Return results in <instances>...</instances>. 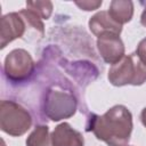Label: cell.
<instances>
[{
    "label": "cell",
    "instance_id": "cell-1",
    "mask_svg": "<svg viewBox=\"0 0 146 146\" xmlns=\"http://www.w3.org/2000/svg\"><path fill=\"white\" fill-rule=\"evenodd\" d=\"M87 130L108 146H125L132 132V114L124 105H114L103 115H92Z\"/></svg>",
    "mask_w": 146,
    "mask_h": 146
},
{
    "label": "cell",
    "instance_id": "cell-2",
    "mask_svg": "<svg viewBox=\"0 0 146 146\" xmlns=\"http://www.w3.org/2000/svg\"><path fill=\"white\" fill-rule=\"evenodd\" d=\"M107 79L115 87L141 86L146 82V65L140 62L136 52L127 55L110 67Z\"/></svg>",
    "mask_w": 146,
    "mask_h": 146
},
{
    "label": "cell",
    "instance_id": "cell-3",
    "mask_svg": "<svg viewBox=\"0 0 146 146\" xmlns=\"http://www.w3.org/2000/svg\"><path fill=\"white\" fill-rule=\"evenodd\" d=\"M32 125L30 112L14 100H2L0 104V129L9 136L19 137Z\"/></svg>",
    "mask_w": 146,
    "mask_h": 146
},
{
    "label": "cell",
    "instance_id": "cell-4",
    "mask_svg": "<svg viewBox=\"0 0 146 146\" xmlns=\"http://www.w3.org/2000/svg\"><path fill=\"white\" fill-rule=\"evenodd\" d=\"M78 100L73 94L57 88H49L43 99V112L51 121H60L73 116L76 112Z\"/></svg>",
    "mask_w": 146,
    "mask_h": 146
},
{
    "label": "cell",
    "instance_id": "cell-5",
    "mask_svg": "<svg viewBox=\"0 0 146 146\" xmlns=\"http://www.w3.org/2000/svg\"><path fill=\"white\" fill-rule=\"evenodd\" d=\"M34 60L29 51L25 49H14L5 58L3 73L6 78L14 82L19 83L29 80L34 72Z\"/></svg>",
    "mask_w": 146,
    "mask_h": 146
},
{
    "label": "cell",
    "instance_id": "cell-6",
    "mask_svg": "<svg viewBox=\"0 0 146 146\" xmlns=\"http://www.w3.org/2000/svg\"><path fill=\"white\" fill-rule=\"evenodd\" d=\"M26 22L19 13H9L1 17V34L0 48L6 46L15 39L22 38L26 31Z\"/></svg>",
    "mask_w": 146,
    "mask_h": 146
},
{
    "label": "cell",
    "instance_id": "cell-7",
    "mask_svg": "<svg viewBox=\"0 0 146 146\" xmlns=\"http://www.w3.org/2000/svg\"><path fill=\"white\" fill-rule=\"evenodd\" d=\"M97 49L107 64H115L121 60L125 55V48L120 35L104 34L97 39Z\"/></svg>",
    "mask_w": 146,
    "mask_h": 146
},
{
    "label": "cell",
    "instance_id": "cell-8",
    "mask_svg": "<svg viewBox=\"0 0 146 146\" xmlns=\"http://www.w3.org/2000/svg\"><path fill=\"white\" fill-rule=\"evenodd\" d=\"M89 30L97 38L104 34H116L120 35L122 32V25L117 24L106 10H100L92 15L88 22Z\"/></svg>",
    "mask_w": 146,
    "mask_h": 146
},
{
    "label": "cell",
    "instance_id": "cell-9",
    "mask_svg": "<svg viewBox=\"0 0 146 146\" xmlns=\"http://www.w3.org/2000/svg\"><path fill=\"white\" fill-rule=\"evenodd\" d=\"M50 136L52 146H84L82 133L73 129L67 122H62L55 127Z\"/></svg>",
    "mask_w": 146,
    "mask_h": 146
},
{
    "label": "cell",
    "instance_id": "cell-10",
    "mask_svg": "<svg viewBox=\"0 0 146 146\" xmlns=\"http://www.w3.org/2000/svg\"><path fill=\"white\" fill-rule=\"evenodd\" d=\"M107 11L117 24L123 25L132 19L133 2L130 0H112Z\"/></svg>",
    "mask_w": 146,
    "mask_h": 146
},
{
    "label": "cell",
    "instance_id": "cell-11",
    "mask_svg": "<svg viewBox=\"0 0 146 146\" xmlns=\"http://www.w3.org/2000/svg\"><path fill=\"white\" fill-rule=\"evenodd\" d=\"M26 146H52L49 127L39 124L26 138Z\"/></svg>",
    "mask_w": 146,
    "mask_h": 146
},
{
    "label": "cell",
    "instance_id": "cell-12",
    "mask_svg": "<svg viewBox=\"0 0 146 146\" xmlns=\"http://www.w3.org/2000/svg\"><path fill=\"white\" fill-rule=\"evenodd\" d=\"M18 13L23 16V18L25 19V22H26V24H27L29 26H31V27L34 29L35 31L40 32L41 36H43V34H44V26H43V23H42V21H41L42 18H41L36 13H34L33 10H31V9H29V8L22 9V10H19Z\"/></svg>",
    "mask_w": 146,
    "mask_h": 146
},
{
    "label": "cell",
    "instance_id": "cell-13",
    "mask_svg": "<svg viewBox=\"0 0 146 146\" xmlns=\"http://www.w3.org/2000/svg\"><path fill=\"white\" fill-rule=\"evenodd\" d=\"M26 6L29 9L36 13L42 19H48L52 13L51 1H27Z\"/></svg>",
    "mask_w": 146,
    "mask_h": 146
},
{
    "label": "cell",
    "instance_id": "cell-14",
    "mask_svg": "<svg viewBox=\"0 0 146 146\" xmlns=\"http://www.w3.org/2000/svg\"><path fill=\"white\" fill-rule=\"evenodd\" d=\"M103 1H82V2H75V5L82 9V10H86V11H91V10H95V9H98L100 6H102Z\"/></svg>",
    "mask_w": 146,
    "mask_h": 146
},
{
    "label": "cell",
    "instance_id": "cell-15",
    "mask_svg": "<svg viewBox=\"0 0 146 146\" xmlns=\"http://www.w3.org/2000/svg\"><path fill=\"white\" fill-rule=\"evenodd\" d=\"M136 55L138 56L140 62L144 65H146V38H144L139 41L137 49H136Z\"/></svg>",
    "mask_w": 146,
    "mask_h": 146
},
{
    "label": "cell",
    "instance_id": "cell-16",
    "mask_svg": "<svg viewBox=\"0 0 146 146\" xmlns=\"http://www.w3.org/2000/svg\"><path fill=\"white\" fill-rule=\"evenodd\" d=\"M140 121H141L143 125L146 128V107H144L141 113H140Z\"/></svg>",
    "mask_w": 146,
    "mask_h": 146
},
{
    "label": "cell",
    "instance_id": "cell-17",
    "mask_svg": "<svg viewBox=\"0 0 146 146\" xmlns=\"http://www.w3.org/2000/svg\"><path fill=\"white\" fill-rule=\"evenodd\" d=\"M140 24L146 27V5H145V8H144V10L141 13V16H140Z\"/></svg>",
    "mask_w": 146,
    "mask_h": 146
},
{
    "label": "cell",
    "instance_id": "cell-18",
    "mask_svg": "<svg viewBox=\"0 0 146 146\" xmlns=\"http://www.w3.org/2000/svg\"><path fill=\"white\" fill-rule=\"evenodd\" d=\"M125 146H129V145H125Z\"/></svg>",
    "mask_w": 146,
    "mask_h": 146
}]
</instances>
